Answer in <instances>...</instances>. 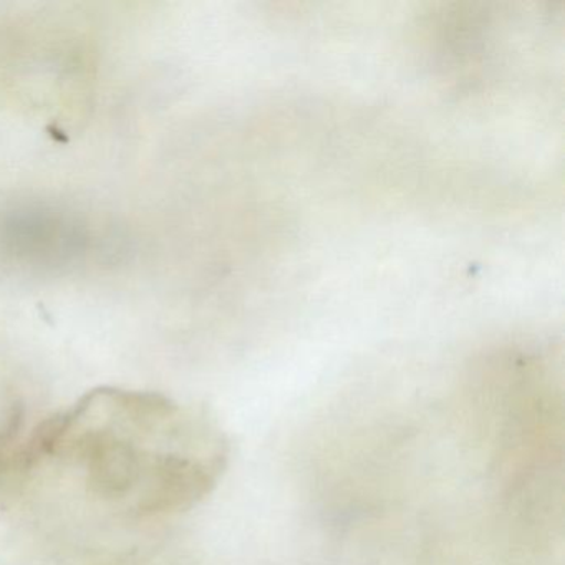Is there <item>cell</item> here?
<instances>
[{"label":"cell","instance_id":"1","mask_svg":"<svg viewBox=\"0 0 565 565\" xmlns=\"http://www.w3.org/2000/svg\"><path fill=\"white\" fill-rule=\"evenodd\" d=\"M41 458L84 462L92 491L135 514L186 511L227 466L226 436L203 412L160 393L98 388L34 429Z\"/></svg>","mask_w":565,"mask_h":565},{"label":"cell","instance_id":"2","mask_svg":"<svg viewBox=\"0 0 565 565\" xmlns=\"http://www.w3.org/2000/svg\"><path fill=\"white\" fill-rule=\"evenodd\" d=\"M84 231L71 217L41 206L0 216V254L24 266H62L84 250Z\"/></svg>","mask_w":565,"mask_h":565}]
</instances>
